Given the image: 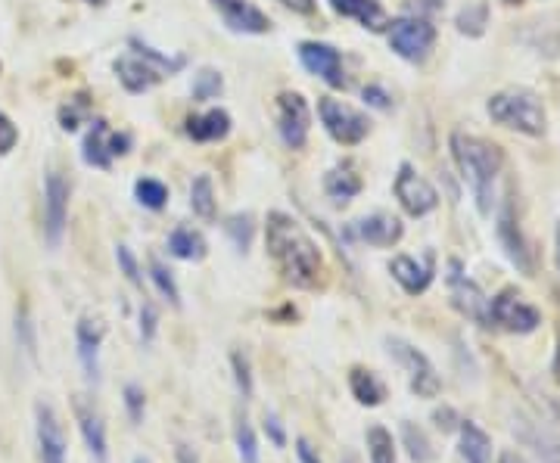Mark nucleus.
I'll list each match as a JSON object with an SVG mask.
<instances>
[{
    "label": "nucleus",
    "mask_w": 560,
    "mask_h": 463,
    "mask_svg": "<svg viewBox=\"0 0 560 463\" xmlns=\"http://www.w3.org/2000/svg\"><path fill=\"white\" fill-rule=\"evenodd\" d=\"M265 243H268V255L274 258L277 271L284 274L287 283L299 289L318 286L324 258L318 243L305 234L296 218H290L287 212H271L265 221Z\"/></svg>",
    "instance_id": "1"
},
{
    "label": "nucleus",
    "mask_w": 560,
    "mask_h": 463,
    "mask_svg": "<svg viewBox=\"0 0 560 463\" xmlns=\"http://www.w3.org/2000/svg\"><path fill=\"white\" fill-rule=\"evenodd\" d=\"M452 156L461 168V175L476 199V209H480L483 218L492 215L495 206V181L501 175V150L495 143L483 140V137H473V134H452Z\"/></svg>",
    "instance_id": "2"
},
{
    "label": "nucleus",
    "mask_w": 560,
    "mask_h": 463,
    "mask_svg": "<svg viewBox=\"0 0 560 463\" xmlns=\"http://www.w3.org/2000/svg\"><path fill=\"white\" fill-rule=\"evenodd\" d=\"M492 122L529 134V137H542L545 134V109L542 100L526 91V88H508V91H498L489 103H486Z\"/></svg>",
    "instance_id": "3"
},
{
    "label": "nucleus",
    "mask_w": 560,
    "mask_h": 463,
    "mask_svg": "<svg viewBox=\"0 0 560 463\" xmlns=\"http://www.w3.org/2000/svg\"><path fill=\"white\" fill-rule=\"evenodd\" d=\"M542 324V314L536 305H529L517 289H504V293L489 299V324L486 327H498L504 333H536Z\"/></svg>",
    "instance_id": "4"
},
{
    "label": "nucleus",
    "mask_w": 560,
    "mask_h": 463,
    "mask_svg": "<svg viewBox=\"0 0 560 463\" xmlns=\"http://www.w3.org/2000/svg\"><path fill=\"white\" fill-rule=\"evenodd\" d=\"M386 38H389V47L396 50L402 60L424 63L436 44V28L424 16H402L396 22H389Z\"/></svg>",
    "instance_id": "5"
},
{
    "label": "nucleus",
    "mask_w": 560,
    "mask_h": 463,
    "mask_svg": "<svg viewBox=\"0 0 560 463\" xmlns=\"http://www.w3.org/2000/svg\"><path fill=\"white\" fill-rule=\"evenodd\" d=\"M386 349H389L392 358H396L408 370V386H411V392L417 398H436L442 392V380H439L433 361L424 352H420V349H414L411 342H405L399 336H389L386 339Z\"/></svg>",
    "instance_id": "6"
},
{
    "label": "nucleus",
    "mask_w": 560,
    "mask_h": 463,
    "mask_svg": "<svg viewBox=\"0 0 560 463\" xmlns=\"http://www.w3.org/2000/svg\"><path fill=\"white\" fill-rule=\"evenodd\" d=\"M69 196H72V184L66 181V175L50 168L44 175V240L50 249L63 246L66 224H69Z\"/></svg>",
    "instance_id": "7"
},
{
    "label": "nucleus",
    "mask_w": 560,
    "mask_h": 463,
    "mask_svg": "<svg viewBox=\"0 0 560 463\" xmlns=\"http://www.w3.org/2000/svg\"><path fill=\"white\" fill-rule=\"evenodd\" d=\"M318 115H321V125L327 128V134L343 143V147H355L371 131L368 115H361L358 109H352L343 100H333V97H321L318 103Z\"/></svg>",
    "instance_id": "8"
},
{
    "label": "nucleus",
    "mask_w": 560,
    "mask_h": 463,
    "mask_svg": "<svg viewBox=\"0 0 560 463\" xmlns=\"http://www.w3.org/2000/svg\"><path fill=\"white\" fill-rule=\"evenodd\" d=\"M35 442H38V457L41 463H66L69 454V439L60 414L53 411V404L38 401L35 404Z\"/></svg>",
    "instance_id": "9"
},
{
    "label": "nucleus",
    "mask_w": 560,
    "mask_h": 463,
    "mask_svg": "<svg viewBox=\"0 0 560 463\" xmlns=\"http://www.w3.org/2000/svg\"><path fill=\"white\" fill-rule=\"evenodd\" d=\"M392 190H396L399 206H402L411 218H424V215H430V212L439 206V193H436V187H433L427 178H420L408 162L399 165L396 187H392Z\"/></svg>",
    "instance_id": "10"
},
{
    "label": "nucleus",
    "mask_w": 560,
    "mask_h": 463,
    "mask_svg": "<svg viewBox=\"0 0 560 463\" xmlns=\"http://www.w3.org/2000/svg\"><path fill=\"white\" fill-rule=\"evenodd\" d=\"M308 125H312V112H308V103L302 100V94H296V91L280 94L277 97L280 140H284L290 150H302L305 140H308Z\"/></svg>",
    "instance_id": "11"
},
{
    "label": "nucleus",
    "mask_w": 560,
    "mask_h": 463,
    "mask_svg": "<svg viewBox=\"0 0 560 463\" xmlns=\"http://www.w3.org/2000/svg\"><path fill=\"white\" fill-rule=\"evenodd\" d=\"M72 414L78 423V432L84 439V448L94 457V463H109V439H106V423L103 414L97 411V404L84 395L72 398Z\"/></svg>",
    "instance_id": "12"
},
{
    "label": "nucleus",
    "mask_w": 560,
    "mask_h": 463,
    "mask_svg": "<svg viewBox=\"0 0 560 463\" xmlns=\"http://www.w3.org/2000/svg\"><path fill=\"white\" fill-rule=\"evenodd\" d=\"M448 289H452V305L464 317L483 327L489 324V299L467 274H461V262H448Z\"/></svg>",
    "instance_id": "13"
},
{
    "label": "nucleus",
    "mask_w": 560,
    "mask_h": 463,
    "mask_svg": "<svg viewBox=\"0 0 560 463\" xmlns=\"http://www.w3.org/2000/svg\"><path fill=\"white\" fill-rule=\"evenodd\" d=\"M299 63L318 75L321 81H327L330 88H346V69H343V56L336 47L321 44V41H302L299 44Z\"/></svg>",
    "instance_id": "14"
},
{
    "label": "nucleus",
    "mask_w": 560,
    "mask_h": 463,
    "mask_svg": "<svg viewBox=\"0 0 560 463\" xmlns=\"http://www.w3.org/2000/svg\"><path fill=\"white\" fill-rule=\"evenodd\" d=\"M405 234V227L396 215L389 212H374V215H364L358 221L349 224L346 237L349 240H358V243H368V246H377V249H389L396 246Z\"/></svg>",
    "instance_id": "15"
},
{
    "label": "nucleus",
    "mask_w": 560,
    "mask_h": 463,
    "mask_svg": "<svg viewBox=\"0 0 560 463\" xmlns=\"http://www.w3.org/2000/svg\"><path fill=\"white\" fill-rule=\"evenodd\" d=\"M106 327L97 321V317H78L75 324V352H78V364L84 370V380L91 386L100 383V345H103Z\"/></svg>",
    "instance_id": "16"
},
{
    "label": "nucleus",
    "mask_w": 560,
    "mask_h": 463,
    "mask_svg": "<svg viewBox=\"0 0 560 463\" xmlns=\"http://www.w3.org/2000/svg\"><path fill=\"white\" fill-rule=\"evenodd\" d=\"M212 7L221 13L224 25L237 35H265L271 32V19L249 0H212Z\"/></svg>",
    "instance_id": "17"
},
{
    "label": "nucleus",
    "mask_w": 560,
    "mask_h": 463,
    "mask_svg": "<svg viewBox=\"0 0 560 463\" xmlns=\"http://www.w3.org/2000/svg\"><path fill=\"white\" fill-rule=\"evenodd\" d=\"M498 240L504 246V252H508V258L517 265V271H523L526 277H532V271H536V255H532L523 230L517 227L514 221V209L511 202H504V209L498 212Z\"/></svg>",
    "instance_id": "18"
},
{
    "label": "nucleus",
    "mask_w": 560,
    "mask_h": 463,
    "mask_svg": "<svg viewBox=\"0 0 560 463\" xmlns=\"http://www.w3.org/2000/svg\"><path fill=\"white\" fill-rule=\"evenodd\" d=\"M389 274L396 280L408 296H420L427 293L430 283H433V274H436V255L427 252L424 262H417L411 255H396L389 262Z\"/></svg>",
    "instance_id": "19"
},
{
    "label": "nucleus",
    "mask_w": 560,
    "mask_h": 463,
    "mask_svg": "<svg viewBox=\"0 0 560 463\" xmlns=\"http://www.w3.org/2000/svg\"><path fill=\"white\" fill-rule=\"evenodd\" d=\"M116 75L122 81V88L128 94H147L150 88H156V84L165 78L153 63H147L144 56H122V60H116Z\"/></svg>",
    "instance_id": "20"
},
{
    "label": "nucleus",
    "mask_w": 560,
    "mask_h": 463,
    "mask_svg": "<svg viewBox=\"0 0 560 463\" xmlns=\"http://www.w3.org/2000/svg\"><path fill=\"white\" fill-rule=\"evenodd\" d=\"M330 10L343 19H355L358 25L371 28V32H383V28H389V19L377 0H330Z\"/></svg>",
    "instance_id": "21"
},
{
    "label": "nucleus",
    "mask_w": 560,
    "mask_h": 463,
    "mask_svg": "<svg viewBox=\"0 0 560 463\" xmlns=\"http://www.w3.org/2000/svg\"><path fill=\"white\" fill-rule=\"evenodd\" d=\"M184 131L196 143L224 140V137H228V131H231V115L224 109H209V112H200V115H190Z\"/></svg>",
    "instance_id": "22"
},
{
    "label": "nucleus",
    "mask_w": 560,
    "mask_h": 463,
    "mask_svg": "<svg viewBox=\"0 0 560 463\" xmlns=\"http://www.w3.org/2000/svg\"><path fill=\"white\" fill-rule=\"evenodd\" d=\"M458 451L464 463H492V439L473 420L458 423Z\"/></svg>",
    "instance_id": "23"
},
{
    "label": "nucleus",
    "mask_w": 560,
    "mask_h": 463,
    "mask_svg": "<svg viewBox=\"0 0 560 463\" xmlns=\"http://www.w3.org/2000/svg\"><path fill=\"white\" fill-rule=\"evenodd\" d=\"M349 392L358 404H364V408H377V404L386 401L383 380L368 367H352L349 370Z\"/></svg>",
    "instance_id": "24"
},
{
    "label": "nucleus",
    "mask_w": 560,
    "mask_h": 463,
    "mask_svg": "<svg viewBox=\"0 0 560 463\" xmlns=\"http://www.w3.org/2000/svg\"><path fill=\"white\" fill-rule=\"evenodd\" d=\"M109 125L103 119H94L88 134H84V143H81V159L88 162L91 168H109L112 165V153H109Z\"/></svg>",
    "instance_id": "25"
},
{
    "label": "nucleus",
    "mask_w": 560,
    "mask_h": 463,
    "mask_svg": "<svg viewBox=\"0 0 560 463\" xmlns=\"http://www.w3.org/2000/svg\"><path fill=\"white\" fill-rule=\"evenodd\" d=\"M168 252H172L175 258H181V262H203L209 246H206L200 230L181 224V227L172 230V234H168Z\"/></svg>",
    "instance_id": "26"
},
{
    "label": "nucleus",
    "mask_w": 560,
    "mask_h": 463,
    "mask_svg": "<svg viewBox=\"0 0 560 463\" xmlns=\"http://www.w3.org/2000/svg\"><path fill=\"white\" fill-rule=\"evenodd\" d=\"M324 193L336 202V206H346L349 199H355L361 193V178L355 175L349 165H336L333 171H327Z\"/></svg>",
    "instance_id": "27"
},
{
    "label": "nucleus",
    "mask_w": 560,
    "mask_h": 463,
    "mask_svg": "<svg viewBox=\"0 0 560 463\" xmlns=\"http://www.w3.org/2000/svg\"><path fill=\"white\" fill-rule=\"evenodd\" d=\"M402 442H405V451L414 463H433L436 460V451L427 439V432L414 426V423H402Z\"/></svg>",
    "instance_id": "28"
},
{
    "label": "nucleus",
    "mask_w": 560,
    "mask_h": 463,
    "mask_svg": "<svg viewBox=\"0 0 560 463\" xmlns=\"http://www.w3.org/2000/svg\"><path fill=\"white\" fill-rule=\"evenodd\" d=\"M364 442H368L371 463H396V439H392V432L386 426H371Z\"/></svg>",
    "instance_id": "29"
},
{
    "label": "nucleus",
    "mask_w": 560,
    "mask_h": 463,
    "mask_svg": "<svg viewBox=\"0 0 560 463\" xmlns=\"http://www.w3.org/2000/svg\"><path fill=\"white\" fill-rule=\"evenodd\" d=\"M190 209L193 215H200L203 221L215 218V190H212V178L200 175L190 184Z\"/></svg>",
    "instance_id": "30"
},
{
    "label": "nucleus",
    "mask_w": 560,
    "mask_h": 463,
    "mask_svg": "<svg viewBox=\"0 0 560 463\" xmlns=\"http://www.w3.org/2000/svg\"><path fill=\"white\" fill-rule=\"evenodd\" d=\"M224 234L231 237V243H234L237 252L246 255L249 246H252V237H256V221H252L249 212H243V215H231L228 221H224Z\"/></svg>",
    "instance_id": "31"
},
{
    "label": "nucleus",
    "mask_w": 560,
    "mask_h": 463,
    "mask_svg": "<svg viewBox=\"0 0 560 463\" xmlns=\"http://www.w3.org/2000/svg\"><path fill=\"white\" fill-rule=\"evenodd\" d=\"M150 280H153V286H156V293H159L168 305L181 308V289H178L172 271H168V268L159 262V258H150Z\"/></svg>",
    "instance_id": "32"
},
{
    "label": "nucleus",
    "mask_w": 560,
    "mask_h": 463,
    "mask_svg": "<svg viewBox=\"0 0 560 463\" xmlns=\"http://www.w3.org/2000/svg\"><path fill=\"white\" fill-rule=\"evenodd\" d=\"M234 442H237V454L240 463H259V439H256V429H252L249 417L240 414L237 426H234Z\"/></svg>",
    "instance_id": "33"
},
{
    "label": "nucleus",
    "mask_w": 560,
    "mask_h": 463,
    "mask_svg": "<svg viewBox=\"0 0 560 463\" xmlns=\"http://www.w3.org/2000/svg\"><path fill=\"white\" fill-rule=\"evenodd\" d=\"M128 44H131V50H134L137 56H144L147 63H153V66H156L162 75H175V72H181V69H184V56H165V53L153 50L150 44H144L140 38H131Z\"/></svg>",
    "instance_id": "34"
},
{
    "label": "nucleus",
    "mask_w": 560,
    "mask_h": 463,
    "mask_svg": "<svg viewBox=\"0 0 560 463\" xmlns=\"http://www.w3.org/2000/svg\"><path fill=\"white\" fill-rule=\"evenodd\" d=\"M134 196H137V202L144 209H153V212H159L165 202H168V187L162 184V181H156V178H140L137 184H134Z\"/></svg>",
    "instance_id": "35"
},
{
    "label": "nucleus",
    "mask_w": 560,
    "mask_h": 463,
    "mask_svg": "<svg viewBox=\"0 0 560 463\" xmlns=\"http://www.w3.org/2000/svg\"><path fill=\"white\" fill-rule=\"evenodd\" d=\"M489 25V10L486 4H467L461 13H458V32L470 35V38H480Z\"/></svg>",
    "instance_id": "36"
},
{
    "label": "nucleus",
    "mask_w": 560,
    "mask_h": 463,
    "mask_svg": "<svg viewBox=\"0 0 560 463\" xmlns=\"http://www.w3.org/2000/svg\"><path fill=\"white\" fill-rule=\"evenodd\" d=\"M91 115V103H88V94H78L72 97L63 109H60V128L63 131H78V125Z\"/></svg>",
    "instance_id": "37"
},
{
    "label": "nucleus",
    "mask_w": 560,
    "mask_h": 463,
    "mask_svg": "<svg viewBox=\"0 0 560 463\" xmlns=\"http://www.w3.org/2000/svg\"><path fill=\"white\" fill-rule=\"evenodd\" d=\"M16 342L28 358H35L38 339H35V324H32V317H28V308H16Z\"/></svg>",
    "instance_id": "38"
},
{
    "label": "nucleus",
    "mask_w": 560,
    "mask_h": 463,
    "mask_svg": "<svg viewBox=\"0 0 560 463\" xmlns=\"http://www.w3.org/2000/svg\"><path fill=\"white\" fill-rule=\"evenodd\" d=\"M221 75L215 72V69H203L200 75H196V81H193V100H212V97H218L221 94Z\"/></svg>",
    "instance_id": "39"
},
{
    "label": "nucleus",
    "mask_w": 560,
    "mask_h": 463,
    "mask_svg": "<svg viewBox=\"0 0 560 463\" xmlns=\"http://www.w3.org/2000/svg\"><path fill=\"white\" fill-rule=\"evenodd\" d=\"M231 367H234V383H237V392L243 398H252V367H249V358L243 352H231Z\"/></svg>",
    "instance_id": "40"
},
{
    "label": "nucleus",
    "mask_w": 560,
    "mask_h": 463,
    "mask_svg": "<svg viewBox=\"0 0 560 463\" xmlns=\"http://www.w3.org/2000/svg\"><path fill=\"white\" fill-rule=\"evenodd\" d=\"M125 411L131 417V423H140L144 420V411H147V395L137 383H128L125 386Z\"/></svg>",
    "instance_id": "41"
},
{
    "label": "nucleus",
    "mask_w": 560,
    "mask_h": 463,
    "mask_svg": "<svg viewBox=\"0 0 560 463\" xmlns=\"http://www.w3.org/2000/svg\"><path fill=\"white\" fill-rule=\"evenodd\" d=\"M116 262H119V268H122V274L128 277L131 286H140V283H144V280H140L137 258H134V252H131L128 246H116Z\"/></svg>",
    "instance_id": "42"
},
{
    "label": "nucleus",
    "mask_w": 560,
    "mask_h": 463,
    "mask_svg": "<svg viewBox=\"0 0 560 463\" xmlns=\"http://www.w3.org/2000/svg\"><path fill=\"white\" fill-rule=\"evenodd\" d=\"M262 429H265V436H268V442L274 445V448H287V429H284V423H280V417L277 414H265V420H262Z\"/></svg>",
    "instance_id": "43"
},
{
    "label": "nucleus",
    "mask_w": 560,
    "mask_h": 463,
    "mask_svg": "<svg viewBox=\"0 0 560 463\" xmlns=\"http://www.w3.org/2000/svg\"><path fill=\"white\" fill-rule=\"evenodd\" d=\"M156 327H159V314L150 302L140 305V339L144 342H153L156 339Z\"/></svg>",
    "instance_id": "44"
},
{
    "label": "nucleus",
    "mask_w": 560,
    "mask_h": 463,
    "mask_svg": "<svg viewBox=\"0 0 560 463\" xmlns=\"http://www.w3.org/2000/svg\"><path fill=\"white\" fill-rule=\"evenodd\" d=\"M19 143V128L10 122V115L0 112V156L13 153V147Z\"/></svg>",
    "instance_id": "45"
},
{
    "label": "nucleus",
    "mask_w": 560,
    "mask_h": 463,
    "mask_svg": "<svg viewBox=\"0 0 560 463\" xmlns=\"http://www.w3.org/2000/svg\"><path fill=\"white\" fill-rule=\"evenodd\" d=\"M361 97H364V103L374 106V109H389V106H392L389 94H386L383 88H377V84H368V88L361 91Z\"/></svg>",
    "instance_id": "46"
},
{
    "label": "nucleus",
    "mask_w": 560,
    "mask_h": 463,
    "mask_svg": "<svg viewBox=\"0 0 560 463\" xmlns=\"http://www.w3.org/2000/svg\"><path fill=\"white\" fill-rule=\"evenodd\" d=\"M296 457H299V463H321V457H318V448L308 442L305 436H299L296 439Z\"/></svg>",
    "instance_id": "47"
},
{
    "label": "nucleus",
    "mask_w": 560,
    "mask_h": 463,
    "mask_svg": "<svg viewBox=\"0 0 560 463\" xmlns=\"http://www.w3.org/2000/svg\"><path fill=\"white\" fill-rule=\"evenodd\" d=\"M433 420H436V426L442 429V432H452V429H458V417H455V411L452 408H442V411H436L433 414Z\"/></svg>",
    "instance_id": "48"
},
{
    "label": "nucleus",
    "mask_w": 560,
    "mask_h": 463,
    "mask_svg": "<svg viewBox=\"0 0 560 463\" xmlns=\"http://www.w3.org/2000/svg\"><path fill=\"white\" fill-rule=\"evenodd\" d=\"M128 147H131V134H109V153H112V159L125 156Z\"/></svg>",
    "instance_id": "49"
},
{
    "label": "nucleus",
    "mask_w": 560,
    "mask_h": 463,
    "mask_svg": "<svg viewBox=\"0 0 560 463\" xmlns=\"http://www.w3.org/2000/svg\"><path fill=\"white\" fill-rule=\"evenodd\" d=\"M280 4H284L287 10H293V13H302V16L315 13V0H280Z\"/></svg>",
    "instance_id": "50"
},
{
    "label": "nucleus",
    "mask_w": 560,
    "mask_h": 463,
    "mask_svg": "<svg viewBox=\"0 0 560 463\" xmlns=\"http://www.w3.org/2000/svg\"><path fill=\"white\" fill-rule=\"evenodd\" d=\"M175 457H178V463H200V457L193 454V448L190 445H184V442H178L175 445Z\"/></svg>",
    "instance_id": "51"
},
{
    "label": "nucleus",
    "mask_w": 560,
    "mask_h": 463,
    "mask_svg": "<svg viewBox=\"0 0 560 463\" xmlns=\"http://www.w3.org/2000/svg\"><path fill=\"white\" fill-rule=\"evenodd\" d=\"M498 463H523V460H520V457H517L514 451H504V454L498 457Z\"/></svg>",
    "instance_id": "52"
},
{
    "label": "nucleus",
    "mask_w": 560,
    "mask_h": 463,
    "mask_svg": "<svg viewBox=\"0 0 560 463\" xmlns=\"http://www.w3.org/2000/svg\"><path fill=\"white\" fill-rule=\"evenodd\" d=\"M554 262H557V271H560V224H557V234H554Z\"/></svg>",
    "instance_id": "53"
},
{
    "label": "nucleus",
    "mask_w": 560,
    "mask_h": 463,
    "mask_svg": "<svg viewBox=\"0 0 560 463\" xmlns=\"http://www.w3.org/2000/svg\"><path fill=\"white\" fill-rule=\"evenodd\" d=\"M554 376H557V383H560V342H557V352H554Z\"/></svg>",
    "instance_id": "54"
},
{
    "label": "nucleus",
    "mask_w": 560,
    "mask_h": 463,
    "mask_svg": "<svg viewBox=\"0 0 560 463\" xmlns=\"http://www.w3.org/2000/svg\"><path fill=\"white\" fill-rule=\"evenodd\" d=\"M131 463H153V460H150V457H134Z\"/></svg>",
    "instance_id": "55"
},
{
    "label": "nucleus",
    "mask_w": 560,
    "mask_h": 463,
    "mask_svg": "<svg viewBox=\"0 0 560 463\" xmlns=\"http://www.w3.org/2000/svg\"><path fill=\"white\" fill-rule=\"evenodd\" d=\"M88 4H106V0H88Z\"/></svg>",
    "instance_id": "56"
},
{
    "label": "nucleus",
    "mask_w": 560,
    "mask_h": 463,
    "mask_svg": "<svg viewBox=\"0 0 560 463\" xmlns=\"http://www.w3.org/2000/svg\"><path fill=\"white\" fill-rule=\"evenodd\" d=\"M504 4H520V0H504Z\"/></svg>",
    "instance_id": "57"
},
{
    "label": "nucleus",
    "mask_w": 560,
    "mask_h": 463,
    "mask_svg": "<svg viewBox=\"0 0 560 463\" xmlns=\"http://www.w3.org/2000/svg\"><path fill=\"white\" fill-rule=\"evenodd\" d=\"M346 463H352V460H346Z\"/></svg>",
    "instance_id": "58"
}]
</instances>
